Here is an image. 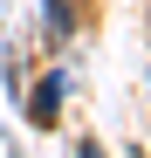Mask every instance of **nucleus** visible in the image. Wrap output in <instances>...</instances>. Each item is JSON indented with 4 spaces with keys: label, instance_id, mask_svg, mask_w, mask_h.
<instances>
[{
    "label": "nucleus",
    "instance_id": "1",
    "mask_svg": "<svg viewBox=\"0 0 151 158\" xmlns=\"http://www.w3.org/2000/svg\"><path fill=\"white\" fill-rule=\"evenodd\" d=\"M62 89H69V76H48V83L35 89V103H28V117H35V124H55V110H62Z\"/></svg>",
    "mask_w": 151,
    "mask_h": 158
}]
</instances>
